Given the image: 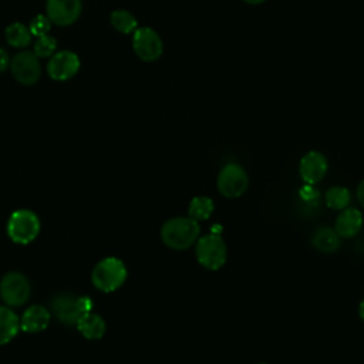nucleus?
Masks as SVG:
<instances>
[{"instance_id":"f257e3e1","label":"nucleus","mask_w":364,"mask_h":364,"mask_svg":"<svg viewBox=\"0 0 364 364\" xmlns=\"http://www.w3.org/2000/svg\"><path fill=\"white\" fill-rule=\"evenodd\" d=\"M199 223L189 216H178L166 220L161 228L162 242L175 250H183L196 243L199 237Z\"/></svg>"},{"instance_id":"f03ea898","label":"nucleus","mask_w":364,"mask_h":364,"mask_svg":"<svg viewBox=\"0 0 364 364\" xmlns=\"http://www.w3.org/2000/svg\"><path fill=\"white\" fill-rule=\"evenodd\" d=\"M50 309L61 323L77 326L87 313L92 311V300L88 296L60 293L51 299Z\"/></svg>"},{"instance_id":"7ed1b4c3","label":"nucleus","mask_w":364,"mask_h":364,"mask_svg":"<svg viewBox=\"0 0 364 364\" xmlns=\"http://www.w3.org/2000/svg\"><path fill=\"white\" fill-rule=\"evenodd\" d=\"M125 279L127 267L124 262L117 257H105L100 260L91 273L92 284L104 293H111L119 289Z\"/></svg>"},{"instance_id":"20e7f679","label":"nucleus","mask_w":364,"mask_h":364,"mask_svg":"<svg viewBox=\"0 0 364 364\" xmlns=\"http://www.w3.org/2000/svg\"><path fill=\"white\" fill-rule=\"evenodd\" d=\"M198 262L208 270H219L228 259V249L220 235L212 232L198 237L195 246Z\"/></svg>"},{"instance_id":"39448f33","label":"nucleus","mask_w":364,"mask_h":364,"mask_svg":"<svg viewBox=\"0 0 364 364\" xmlns=\"http://www.w3.org/2000/svg\"><path fill=\"white\" fill-rule=\"evenodd\" d=\"M40 232L38 216L28 209H18L11 213L7 222L9 237L18 245H27L37 237Z\"/></svg>"},{"instance_id":"423d86ee","label":"nucleus","mask_w":364,"mask_h":364,"mask_svg":"<svg viewBox=\"0 0 364 364\" xmlns=\"http://www.w3.org/2000/svg\"><path fill=\"white\" fill-rule=\"evenodd\" d=\"M0 297L9 307L24 304L30 297V283L23 273L9 272L0 282Z\"/></svg>"},{"instance_id":"0eeeda50","label":"nucleus","mask_w":364,"mask_h":364,"mask_svg":"<svg viewBox=\"0 0 364 364\" xmlns=\"http://www.w3.org/2000/svg\"><path fill=\"white\" fill-rule=\"evenodd\" d=\"M216 185L225 198H237L247 189L249 176L240 165L226 164L218 175Z\"/></svg>"},{"instance_id":"6e6552de","label":"nucleus","mask_w":364,"mask_h":364,"mask_svg":"<svg viewBox=\"0 0 364 364\" xmlns=\"http://www.w3.org/2000/svg\"><path fill=\"white\" fill-rule=\"evenodd\" d=\"M132 48L144 61H155L161 57L164 44L158 33L149 27H141L134 31Z\"/></svg>"},{"instance_id":"1a4fd4ad","label":"nucleus","mask_w":364,"mask_h":364,"mask_svg":"<svg viewBox=\"0 0 364 364\" xmlns=\"http://www.w3.org/2000/svg\"><path fill=\"white\" fill-rule=\"evenodd\" d=\"M10 70L20 84L31 85L38 81L41 75V65L38 57L33 51H21L10 61Z\"/></svg>"},{"instance_id":"9d476101","label":"nucleus","mask_w":364,"mask_h":364,"mask_svg":"<svg viewBox=\"0 0 364 364\" xmlns=\"http://www.w3.org/2000/svg\"><path fill=\"white\" fill-rule=\"evenodd\" d=\"M80 58L70 50L54 53L47 63V73L55 81H67L80 70Z\"/></svg>"},{"instance_id":"9b49d317","label":"nucleus","mask_w":364,"mask_h":364,"mask_svg":"<svg viewBox=\"0 0 364 364\" xmlns=\"http://www.w3.org/2000/svg\"><path fill=\"white\" fill-rule=\"evenodd\" d=\"M81 0H47L46 13L57 26H71L81 14Z\"/></svg>"},{"instance_id":"f8f14e48","label":"nucleus","mask_w":364,"mask_h":364,"mask_svg":"<svg viewBox=\"0 0 364 364\" xmlns=\"http://www.w3.org/2000/svg\"><path fill=\"white\" fill-rule=\"evenodd\" d=\"M327 159L321 152L310 151L300 161V176L307 185L320 182L327 172Z\"/></svg>"},{"instance_id":"ddd939ff","label":"nucleus","mask_w":364,"mask_h":364,"mask_svg":"<svg viewBox=\"0 0 364 364\" xmlns=\"http://www.w3.org/2000/svg\"><path fill=\"white\" fill-rule=\"evenodd\" d=\"M363 213L354 208H344L336 219L334 230L340 237H353L363 228Z\"/></svg>"},{"instance_id":"4468645a","label":"nucleus","mask_w":364,"mask_h":364,"mask_svg":"<svg viewBox=\"0 0 364 364\" xmlns=\"http://www.w3.org/2000/svg\"><path fill=\"white\" fill-rule=\"evenodd\" d=\"M51 313L41 304L30 306L20 318V328L26 333L43 331L50 323Z\"/></svg>"},{"instance_id":"2eb2a0df","label":"nucleus","mask_w":364,"mask_h":364,"mask_svg":"<svg viewBox=\"0 0 364 364\" xmlns=\"http://www.w3.org/2000/svg\"><path fill=\"white\" fill-rule=\"evenodd\" d=\"M20 330V320L9 306H0V346L13 340Z\"/></svg>"},{"instance_id":"dca6fc26","label":"nucleus","mask_w":364,"mask_h":364,"mask_svg":"<svg viewBox=\"0 0 364 364\" xmlns=\"http://www.w3.org/2000/svg\"><path fill=\"white\" fill-rule=\"evenodd\" d=\"M77 328L85 338L97 340L101 338L105 333V321L100 314L90 311L78 321Z\"/></svg>"},{"instance_id":"f3484780","label":"nucleus","mask_w":364,"mask_h":364,"mask_svg":"<svg viewBox=\"0 0 364 364\" xmlns=\"http://www.w3.org/2000/svg\"><path fill=\"white\" fill-rule=\"evenodd\" d=\"M313 246L324 253H331L340 246V236L334 229L321 228L313 236Z\"/></svg>"},{"instance_id":"a211bd4d","label":"nucleus","mask_w":364,"mask_h":364,"mask_svg":"<svg viewBox=\"0 0 364 364\" xmlns=\"http://www.w3.org/2000/svg\"><path fill=\"white\" fill-rule=\"evenodd\" d=\"M6 36V41L16 48H23L30 46L31 43V33L28 30V27H26L21 23H11L6 27L4 31Z\"/></svg>"},{"instance_id":"6ab92c4d","label":"nucleus","mask_w":364,"mask_h":364,"mask_svg":"<svg viewBox=\"0 0 364 364\" xmlns=\"http://www.w3.org/2000/svg\"><path fill=\"white\" fill-rule=\"evenodd\" d=\"M213 200L208 196H195L191 203H189V218H192L193 220L199 222V220H206L210 218L212 212H213Z\"/></svg>"},{"instance_id":"aec40b11","label":"nucleus","mask_w":364,"mask_h":364,"mask_svg":"<svg viewBox=\"0 0 364 364\" xmlns=\"http://www.w3.org/2000/svg\"><path fill=\"white\" fill-rule=\"evenodd\" d=\"M111 24L115 30H118L119 33H124V34H129V33H134L136 30V26H138V21L136 18L127 10H114L111 13Z\"/></svg>"},{"instance_id":"412c9836","label":"nucleus","mask_w":364,"mask_h":364,"mask_svg":"<svg viewBox=\"0 0 364 364\" xmlns=\"http://www.w3.org/2000/svg\"><path fill=\"white\" fill-rule=\"evenodd\" d=\"M324 199H326V205L330 209L341 210L347 208V205L350 203V192L344 186H331L326 191Z\"/></svg>"},{"instance_id":"4be33fe9","label":"nucleus","mask_w":364,"mask_h":364,"mask_svg":"<svg viewBox=\"0 0 364 364\" xmlns=\"http://www.w3.org/2000/svg\"><path fill=\"white\" fill-rule=\"evenodd\" d=\"M57 48V40L48 34L37 37V41L34 43V54L37 57H51L55 53Z\"/></svg>"},{"instance_id":"5701e85b","label":"nucleus","mask_w":364,"mask_h":364,"mask_svg":"<svg viewBox=\"0 0 364 364\" xmlns=\"http://www.w3.org/2000/svg\"><path fill=\"white\" fill-rule=\"evenodd\" d=\"M50 28H51V21H50V18H48L47 16H44V14H37V16L31 20V23H30V26H28V30H30L31 36H36V37H40V36L47 34V33L50 31Z\"/></svg>"},{"instance_id":"b1692460","label":"nucleus","mask_w":364,"mask_h":364,"mask_svg":"<svg viewBox=\"0 0 364 364\" xmlns=\"http://www.w3.org/2000/svg\"><path fill=\"white\" fill-rule=\"evenodd\" d=\"M10 65V58H9V54L0 48V73L4 71L7 67Z\"/></svg>"},{"instance_id":"393cba45","label":"nucleus","mask_w":364,"mask_h":364,"mask_svg":"<svg viewBox=\"0 0 364 364\" xmlns=\"http://www.w3.org/2000/svg\"><path fill=\"white\" fill-rule=\"evenodd\" d=\"M357 198H358L360 205L364 208V181H361L357 188Z\"/></svg>"},{"instance_id":"a878e982","label":"nucleus","mask_w":364,"mask_h":364,"mask_svg":"<svg viewBox=\"0 0 364 364\" xmlns=\"http://www.w3.org/2000/svg\"><path fill=\"white\" fill-rule=\"evenodd\" d=\"M300 195L304 198V199H311V195H314V191L311 189V186H304L300 192Z\"/></svg>"},{"instance_id":"bb28decb","label":"nucleus","mask_w":364,"mask_h":364,"mask_svg":"<svg viewBox=\"0 0 364 364\" xmlns=\"http://www.w3.org/2000/svg\"><path fill=\"white\" fill-rule=\"evenodd\" d=\"M358 314H360V317H361V320L364 321V300L360 303V306H358Z\"/></svg>"},{"instance_id":"cd10ccee","label":"nucleus","mask_w":364,"mask_h":364,"mask_svg":"<svg viewBox=\"0 0 364 364\" xmlns=\"http://www.w3.org/2000/svg\"><path fill=\"white\" fill-rule=\"evenodd\" d=\"M245 1L249 3V4H260V3H263L266 0H245Z\"/></svg>"},{"instance_id":"c85d7f7f","label":"nucleus","mask_w":364,"mask_h":364,"mask_svg":"<svg viewBox=\"0 0 364 364\" xmlns=\"http://www.w3.org/2000/svg\"><path fill=\"white\" fill-rule=\"evenodd\" d=\"M260 364H263V363H260Z\"/></svg>"}]
</instances>
